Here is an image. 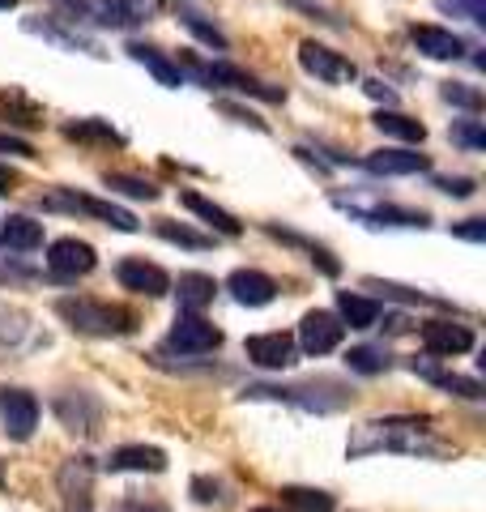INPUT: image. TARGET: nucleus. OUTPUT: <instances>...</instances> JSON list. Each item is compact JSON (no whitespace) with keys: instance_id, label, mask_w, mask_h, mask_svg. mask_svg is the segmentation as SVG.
I'll return each mask as SVG.
<instances>
[{"instance_id":"1","label":"nucleus","mask_w":486,"mask_h":512,"mask_svg":"<svg viewBox=\"0 0 486 512\" xmlns=\"http://www.w3.org/2000/svg\"><path fill=\"white\" fill-rule=\"evenodd\" d=\"M346 453L376 457V453H401V457H448V444L431 436L427 414H388V419H371L350 431Z\"/></svg>"},{"instance_id":"2","label":"nucleus","mask_w":486,"mask_h":512,"mask_svg":"<svg viewBox=\"0 0 486 512\" xmlns=\"http://www.w3.org/2000/svg\"><path fill=\"white\" fill-rule=\"evenodd\" d=\"M60 320H69L77 333H90V338H124V333L137 329V312L120 308V303H103L90 295H64L56 299Z\"/></svg>"},{"instance_id":"3","label":"nucleus","mask_w":486,"mask_h":512,"mask_svg":"<svg viewBox=\"0 0 486 512\" xmlns=\"http://www.w3.org/2000/svg\"><path fill=\"white\" fill-rule=\"evenodd\" d=\"M184 69L197 77L201 86L209 90H239V94H252V99H265V103H282L286 99V90L278 86H265V82H256L252 73H243L235 69V64H214V60H197V56H184Z\"/></svg>"},{"instance_id":"4","label":"nucleus","mask_w":486,"mask_h":512,"mask_svg":"<svg viewBox=\"0 0 486 512\" xmlns=\"http://www.w3.org/2000/svg\"><path fill=\"white\" fill-rule=\"evenodd\" d=\"M39 205H43V210H60V214H86V218H99V222H107V227H116V231H137V227H141V222L128 214V210H120V205L99 201V197H86V192H73V188L47 192Z\"/></svg>"},{"instance_id":"5","label":"nucleus","mask_w":486,"mask_h":512,"mask_svg":"<svg viewBox=\"0 0 486 512\" xmlns=\"http://www.w3.org/2000/svg\"><path fill=\"white\" fill-rule=\"evenodd\" d=\"M218 346H222V329L214 325V320H205L201 312H180L162 350H180V355H214Z\"/></svg>"},{"instance_id":"6","label":"nucleus","mask_w":486,"mask_h":512,"mask_svg":"<svg viewBox=\"0 0 486 512\" xmlns=\"http://www.w3.org/2000/svg\"><path fill=\"white\" fill-rule=\"evenodd\" d=\"M299 64H303V73H312L316 82H324V86H350V82H359V69H354V60H346L342 52H333V47H324L316 39L299 43Z\"/></svg>"},{"instance_id":"7","label":"nucleus","mask_w":486,"mask_h":512,"mask_svg":"<svg viewBox=\"0 0 486 512\" xmlns=\"http://www.w3.org/2000/svg\"><path fill=\"white\" fill-rule=\"evenodd\" d=\"M342 338H346V325L337 320L333 312H307L303 320H299V338H295V346L303 350V355H312V359H320V355H329V350H337L342 346Z\"/></svg>"},{"instance_id":"8","label":"nucleus","mask_w":486,"mask_h":512,"mask_svg":"<svg viewBox=\"0 0 486 512\" xmlns=\"http://www.w3.org/2000/svg\"><path fill=\"white\" fill-rule=\"evenodd\" d=\"M0 423L9 440H30L39 427V402L26 389H0Z\"/></svg>"},{"instance_id":"9","label":"nucleus","mask_w":486,"mask_h":512,"mask_svg":"<svg viewBox=\"0 0 486 512\" xmlns=\"http://www.w3.org/2000/svg\"><path fill=\"white\" fill-rule=\"evenodd\" d=\"M94 265H99V256H94L86 239L64 235L47 248V269H52L56 278H86V274H94Z\"/></svg>"},{"instance_id":"10","label":"nucleus","mask_w":486,"mask_h":512,"mask_svg":"<svg viewBox=\"0 0 486 512\" xmlns=\"http://www.w3.org/2000/svg\"><path fill=\"white\" fill-rule=\"evenodd\" d=\"M243 355H248L256 367H265V372H282L299 359V346L290 333H256V338L243 342Z\"/></svg>"},{"instance_id":"11","label":"nucleus","mask_w":486,"mask_h":512,"mask_svg":"<svg viewBox=\"0 0 486 512\" xmlns=\"http://www.w3.org/2000/svg\"><path fill=\"white\" fill-rule=\"evenodd\" d=\"M337 210H350L367 227H427V214L423 210H401V205H363V201H350V197H333Z\"/></svg>"},{"instance_id":"12","label":"nucleus","mask_w":486,"mask_h":512,"mask_svg":"<svg viewBox=\"0 0 486 512\" xmlns=\"http://www.w3.org/2000/svg\"><path fill=\"white\" fill-rule=\"evenodd\" d=\"M423 346H427V355H440V359L465 355V350H474V329L457 325V320H427Z\"/></svg>"},{"instance_id":"13","label":"nucleus","mask_w":486,"mask_h":512,"mask_svg":"<svg viewBox=\"0 0 486 512\" xmlns=\"http://www.w3.org/2000/svg\"><path fill=\"white\" fill-rule=\"evenodd\" d=\"M116 278H120V286H124V291H133V295H145V299H162V295L171 291V278L162 274L158 265L141 261V256H128V261H120Z\"/></svg>"},{"instance_id":"14","label":"nucleus","mask_w":486,"mask_h":512,"mask_svg":"<svg viewBox=\"0 0 486 512\" xmlns=\"http://www.w3.org/2000/svg\"><path fill=\"white\" fill-rule=\"evenodd\" d=\"M226 291H231L235 303H243V308H265V303L278 299V282L261 274V269H235V274L226 278Z\"/></svg>"},{"instance_id":"15","label":"nucleus","mask_w":486,"mask_h":512,"mask_svg":"<svg viewBox=\"0 0 486 512\" xmlns=\"http://www.w3.org/2000/svg\"><path fill=\"white\" fill-rule=\"evenodd\" d=\"M107 470L111 474H162L167 470V453L154 444H124L107 457Z\"/></svg>"},{"instance_id":"16","label":"nucleus","mask_w":486,"mask_h":512,"mask_svg":"<svg viewBox=\"0 0 486 512\" xmlns=\"http://www.w3.org/2000/svg\"><path fill=\"white\" fill-rule=\"evenodd\" d=\"M56 414H60V423L69 431L94 436V431H99V419H103V406L94 402L90 393H60L56 397Z\"/></svg>"},{"instance_id":"17","label":"nucleus","mask_w":486,"mask_h":512,"mask_svg":"<svg viewBox=\"0 0 486 512\" xmlns=\"http://www.w3.org/2000/svg\"><path fill=\"white\" fill-rule=\"evenodd\" d=\"M60 495H64V508L69 504H90V491H94V457H69L60 466Z\"/></svg>"},{"instance_id":"18","label":"nucleus","mask_w":486,"mask_h":512,"mask_svg":"<svg viewBox=\"0 0 486 512\" xmlns=\"http://www.w3.org/2000/svg\"><path fill=\"white\" fill-rule=\"evenodd\" d=\"M410 39H414L418 52L431 56V60H457V56H465V39L452 35V30H444V26H414Z\"/></svg>"},{"instance_id":"19","label":"nucleus","mask_w":486,"mask_h":512,"mask_svg":"<svg viewBox=\"0 0 486 512\" xmlns=\"http://www.w3.org/2000/svg\"><path fill=\"white\" fill-rule=\"evenodd\" d=\"M363 167L371 175H418V171H431V158L414 150H376L363 158Z\"/></svg>"},{"instance_id":"20","label":"nucleus","mask_w":486,"mask_h":512,"mask_svg":"<svg viewBox=\"0 0 486 512\" xmlns=\"http://www.w3.org/2000/svg\"><path fill=\"white\" fill-rule=\"evenodd\" d=\"M180 205H184V210H192V214H197L201 222H209V227H214L218 235H243V222L235 218V214H226L222 210V205H214V201H209V197H201V192H192V188H184L180 192Z\"/></svg>"},{"instance_id":"21","label":"nucleus","mask_w":486,"mask_h":512,"mask_svg":"<svg viewBox=\"0 0 486 512\" xmlns=\"http://www.w3.org/2000/svg\"><path fill=\"white\" fill-rule=\"evenodd\" d=\"M128 56H133L137 64H145V69L154 73L158 86H167V90H180V86H184V69H180L175 60L162 56L158 47H150V43H128Z\"/></svg>"},{"instance_id":"22","label":"nucleus","mask_w":486,"mask_h":512,"mask_svg":"<svg viewBox=\"0 0 486 512\" xmlns=\"http://www.w3.org/2000/svg\"><path fill=\"white\" fill-rule=\"evenodd\" d=\"M0 244L13 248V252H35L43 248V222L26 218V214H13L0 222Z\"/></svg>"},{"instance_id":"23","label":"nucleus","mask_w":486,"mask_h":512,"mask_svg":"<svg viewBox=\"0 0 486 512\" xmlns=\"http://www.w3.org/2000/svg\"><path fill=\"white\" fill-rule=\"evenodd\" d=\"M162 13V0H103V22L107 26H133L150 22Z\"/></svg>"},{"instance_id":"24","label":"nucleus","mask_w":486,"mask_h":512,"mask_svg":"<svg viewBox=\"0 0 486 512\" xmlns=\"http://www.w3.org/2000/svg\"><path fill=\"white\" fill-rule=\"evenodd\" d=\"M371 124H376L384 137H397V141H414V146H423V141H427V124H423V120L401 116L397 107L376 111V116H371Z\"/></svg>"},{"instance_id":"25","label":"nucleus","mask_w":486,"mask_h":512,"mask_svg":"<svg viewBox=\"0 0 486 512\" xmlns=\"http://www.w3.org/2000/svg\"><path fill=\"white\" fill-rule=\"evenodd\" d=\"M337 320L350 329H376V320H380V303L376 299H367V295H350L342 291L337 295Z\"/></svg>"},{"instance_id":"26","label":"nucleus","mask_w":486,"mask_h":512,"mask_svg":"<svg viewBox=\"0 0 486 512\" xmlns=\"http://www.w3.org/2000/svg\"><path fill=\"white\" fill-rule=\"evenodd\" d=\"M175 295H180V312H201V308L214 303L218 282L209 274H180V282H175Z\"/></svg>"},{"instance_id":"27","label":"nucleus","mask_w":486,"mask_h":512,"mask_svg":"<svg viewBox=\"0 0 486 512\" xmlns=\"http://www.w3.org/2000/svg\"><path fill=\"white\" fill-rule=\"evenodd\" d=\"M26 30L30 35H43V39H52L56 47H64V52H86V56H103L99 47H94L90 39H81V35H73V30H64V26H56V22H39V18H30L26 22Z\"/></svg>"},{"instance_id":"28","label":"nucleus","mask_w":486,"mask_h":512,"mask_svg":"<svg viewBox=\"0 0 486 512\" xmlns=\"http://www.w3.org/2000/svg\"><path fill=\"white\" fill-rule=\"evenodd\" d=\"M410 367H414L418 376H427L431 384H440V389L457 393V397H469V402H478V397H482V384H478V380H469V376H448V372H440V367H431L427 359H414Z\"/></svg>"},{"instance_id":"29","label":"nucleus","mask_w":486,"mask_h":512,"mask_svg":"<svg viewBox=\"0 0 486 512\" xmlns=\"http://www.w3.org/2000/svg\"><path fill=\"white\" fill-rule=\"evenodd\" d=\"M269 235H278L282 244L303 248L307 256H312V265H320V274H329V278L342 274V261H337V256H333L329 248H320V244H312V239H303V235H295V231H282V227H269Z\"/></svg>"},{"instance_id":"30","label":"nucleus","mask_w":486,"mask_h":512,"mask_svg":"<svg viewBox=\"0 0 486 512\" xmlns=\"http://www.w3.org/2000/svg\"><path fill=\"white\" fill-rule=\"evenodd\" d=\"M0 116H9L13 124H22V128H39V124H43L39 107L30 103L22 90H5V94H0ZM9 120H5V124H9Z\"/></svg>"},{"instance_id":"31","label":"nucleus","mask_w":486,"mask_h":512,"mask_svg":"<svg viewBox=\"0 0 486 512\" xmlns=\"http://www.w3.org/2000/svg\"><path fill=\"white\" fill-rule=\"evenodd\" d=\"M388 350L384 346H354L350 355H346V367L350 372H359V376H380V372H388Z\"/></svg>"},{"instance_id":"32","label":"nucleus","mask_w":486,"mask_h":512,"mask_svg":"<svg viewBox=\"0 0 486 512\" xmlns=\"http://www.w3.org/2000/svg\"><path fill=\"white\" fill-rule=\"evenodd\" d=\"M282 504L295 512H333V495L312 487H282Z\"/></svg>"},{"instance_id":"33","label":"nucleus","mask_w":486,"mask_h":512,"mask_svg":"<svg viewBox=\"0 0 486 512\" xmlns=\"http://www.w3.org/2000/svg\"><path fill=\"white\" fill-rule=\"evenodd\" d=\"M64 137H73V141H107V146H120L124 141L107 120H73V124H64Z\"/></svg>"},{"instance_id":"34","label":"nucleus","mask_w":486,"mask_h":512,"mask_svg":"<svg viewBox=\"0 0 486 512\" xmlns=\"http://www.w3.org/2000/svg\"><path fill=\"white\" fill-rule=\"evenodd\" d=\"M103 184L111 192H124V197H133V201H158V188L150 180H141V175H120V171H107L103 175Z\"/></svg>"},{"instance_id":"35","label":"nucleus","mask_w":486,"mask_h":512,"mask_svg":"<svg viewBox=\"0 0 486 512\" xmlns=\"http://www.w3.org/2000/svg\"><path fill=\"white\" fill-rule=\"evenodd\" d=\"M167 244H180V248H197V252H205V248H214V239L209 235H197V231H188V227H180V222H171V218H162L158 227H154Z\"/></svg>"},{"instance_id":"36","label":"nucleus","mask_w":486,"mask_h":512,"mask_svg":"<svg viewBox=\"0 0 486 512\" xmlns=\"http://www.w3.org/2000/svg\"><path fill=\"white\" fill-rule=\"evenodd\" d=\"M180 22H184V26H188V30H192V35H197L201 43H209V47H218V52H226V47H231V39H226V35H222V30H218L214 22H205V18H201V13H192V9H184V13H180Z\"/></svg>"},{"instance_id":"37","label":"nucleus","mask_w":486,"mask_h":512,"mask_svg":"<svg viewBox=\"0 0 486 512\" xmlns=\"http://www.w3.org/2000/svg\"><path fill=\"white\" fill-rule=\"evenodd\" d=\"M452 141L465 146L469 154H482L486 150V128H482V120H457V124H452Z\"/></svg>"},{"instance_id":"38","label":"nucleus","mask_w":486,"mask_h":512,"mask_svg":"<svg viewBox=\"0 0 486 512\" xmlns=\"http://www.w3.org/2000/svg\"><path fill=\"white\" fill-rule=\"evenodd\" d=\"M440 94H444V103H452V107H465V111H482V90L465 86V82H444V86H440Z\"/></svg>"},{"instance_id":"39","label":"nucleus","mask_w":486,"mask_h":512,"mask_svg":"<svg viewBox=\"0 0 486 512\" xmlns=\"http://www.w3.org/2000/svg\"><path fill=\"white\" fill-rule=\"evenodd\" d=\"M22 333H26V316H22V312L0 308V350H13Z\"/></svg>"},{"instance_id":"40","label":"nucleus","mask_w":486,"mask_h":512,"mask_svg":"<svg viewBox=\"0 0 486 512\" xmlns=\"http://www.w3.org/2000/svg\"><path fill=\"white\" fill-rule=\"evenodd\" d=\"M367 291H380V295H393L405 303H444V299H431V295H418L410 286H397V282H380V278H367Z\"/></svg>"},{"instance_id":"41","label":"nucleus","mask_w":486,"mask_h":512,"mask_svg":"<svg viewBox=\"0 0 486 512\" xmlns=\"http://www.w3.org/2000/svg\"><path fill=\"white\" fill-rule=\"evenodd\" d=\"M440 9L444 13H465L469 22H486V0H440Z\"/></svg>"},{"instance_id":"42","label":"nucleus","mask_w":486,"mask_h":512,"mask_svg":"<svg viewBox=\"0 0 486 512\" xmlns=\"http://www.w3.org/2000/svg\"><path fill=\"white\" fill-rule=\"evenodd\" d=\"M435 188L448 192V197H474V192H478V184L469 180V175H440V180H435Z\"/></svg>"},{"instance_id":"43","label":"nucleus","mask_w":486,"mask_h":512,"mask_svg":"<svg viewBox=\"0 0 486 512\" xmlns=\"http://www.w3.org/2000/svg\"><path fill=\"white\" fill-rule=\"evenodd\" d=\"M0 154H13V158H39L35 146L26 137H13V133H0Z\"/></svg>"},{"instance_id":"44","label":"nucleus","mask_w":486,"mask_h":512,"mask_svg":"<svg viewBox=\"0 0 486 512\" xmlns=\"http://www.w3.org/2000/svg\"><path fill=\"white\" fill-rule=\"evenodd\" d=\"M363 90H367V94H371V99H376V103H384V107H397V90L388 86V82H380V77H367V82H363Z\"/></svg>"},{"instance_id":"45","label":"nucleus","mask_w":486,"mask_h":512,"mask_svg":"<svg viewBox=\"0 0 486 512\" xmlns=\"http://www.w3.org/2000/svg\"><path fill=\"white\" fill-rule=\"evenodd\" d=\"M452 235L469 239V244H482V239H486V218H465V222H457V227H452Z\"/></svg>"},{"instance_id":"46","label":"nucleus","mask_w":486,"mask_h":512,"mask_svg":"<svg viewBox=\"0 0 486 512\" xmlns=\"http://www.w3.org/2000/svg\"><path fill=\"white\" fill-rule=\"evenodd\" d=\"M116 512H171L162 500H145V495H133V500H120Z\"/></svg>"},{"instance_id":"47","label":"nucleus","mask_w":486,"mask_h":512,"mask_svg":"<svg viewBox=\"0 0 486 512\" xmlns=\"http://www.w3.org/2000/svg\"><path fill=\"white\" fill-rule=\"evenodd\" d=\"M192 500H197V504H214V500H222V495H218V483H209V478H192Z\"/></svg>"},{"instance_id":"48","label":"nucleus","mask_w":486,"mask_h":512,"mask_svg":"<svg viewBox=\"0 0 486 512\" xmlns=\"http://www.w3.org/2000/svg\"><path fill=\"white\" fill-rule=\"evenodd\" d=\"M13 188H18V175H13L9 167H0V197H9Z\"/></svg>"},{"instance_id":"49","label":"nucleus","mask_w":486,"mask_h":512,"mask_svg":"<svg viewBox=\"0 0 486 512\" xmlns=\"http://www.w3.org/2000/svg\"><path fill=\"white\" fill-rule=\"evenodd\" d=\"M64 512H94V508H90V504H69Z\"/></svg>"},{"instance_id":"50","label":"nucleus","mask_w":486,"mask_h":512,"mask_svg":"<svg viewBox=\"0 0 486 512\" xmlns=\"http://www.w3.org/2000/svg\"><path fill=\"white\" fill-rule=\"evenodd\" d=\"M13 5H18V0H0V9H13Z\"/></svg>"},{"instance_id":"51","label":"nucleus","mask_w":486,"mask_h":512,"mask_svg":"<svg viewBox=\"0 0 486 512\" xmlns=\"http://www.w3.org/2000/svg\"><path fill=\"white\" fill-rule=\"evenodd\" d=\"M252 512H282V508H252Z\"/></svg>"},{"instance_id":"52","label":"nucleus","mask_w":486,"mask_h":512,"mask_svg":"<svg viewBox=\"0 0 486 512\" xmlns=\"http://www.w3.org/2000/svg\"><path fill=\"white\" fill-rule=\"evenodd\" d=\"M0 478H5V474H0Z\"/></svg>"}]
</instances>
